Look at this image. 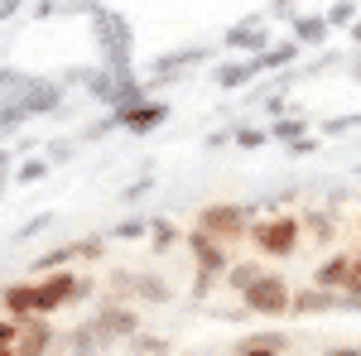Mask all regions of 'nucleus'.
Instances as JSON below:
<instances>
[{"label":"nucleus","instance_id":"f03ea898","mask_svg":"<svg viewBox=\"0 0 361 356\" xmlns=\"http://www.w3.org/2000/svg\"><path fill=\"white\" fill-rule=\"evenodd\" d=\"M284 299H289V294H284L279 279H260V284H250V289H246V303H250V308H265V313H279Z\"/></svg>","mask_w":361,"mask_h":356},{"label":"nucleus","instance_id":"f257e3e1","mask_svg":"<svg viewBox=\"0 0 361 356\" xmlns=\"http://www.w3.org/2000/svg\"><path fill=\"white\" fill-rule=\"evenodd\" d=\"M255 246L265 250V255H289V250L299 246V221L279 217V221H265V226H255Z\"/></svg>","mask_w":361,"mask_h":356},{"label":"nucleus","instance_id":"7ed1b4c3","mask_svg":"<svg viewBox=\"0 0 361 356\" xmlns=\"http://www.w3.org/2000/svg\"><path fill=\"white\" fill-rule=\"evenodd\" d=\"M207 226H222V231H236V226H241V217H236V212H207Z\"/></svg>","mask_w":361,"mask_h":356},{"label":"nucleus","instance_id":"20e7f679","mask_svg":"<svg viewBox=\"0 0 361 356\" xmlns=\"http://www.w3.org/2000/svg\"><path fill=\"white\" fill-rule=\"evenodd\" d=\"M342 289L361 294V260H352V265H347V279H342Z\"/></svg>","mask_w":361,"mask_h":356}]
</instances>
